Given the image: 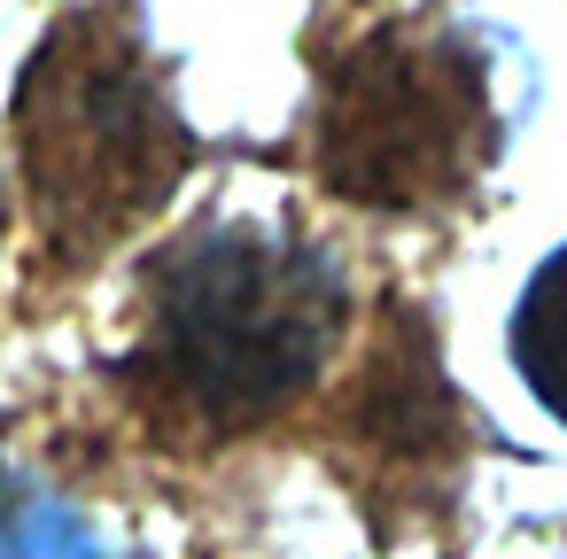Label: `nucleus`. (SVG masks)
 <instances>
[{
  "instance_id": "obj_4",
  "label": "nucleus",
  "mask_w": 567,
  "mask_h": 559,
  "mask_svg": "<svg viewBox=\"0 0 567 559\" xmlns=\"http://www.w3.org/2000/svg\"><path fill=\"white\" fill-rule=\"evenodd\" d=\"M513 365L536 389V404L567 427V249H551L513 311Z\"/></svg>"
},
{
  "instance_id": "obj_3",
  "label": "nucleus",
  "mask_w": 567,
  "mask_h": 559,
  "mask_svg": "<svg viewBox=\"0 0 567 559\" xmlns=\"http://www.w3.org/2000/svg\"><path fill=\"white\" fill-rule=\"evenodd\" d=\"M497 148L489 63L443 17L358 24L311 102V172L358 210H435L482 179Z\"/></svg>"
},
{
  "instance_id": "obj_2",
  "label": "nucleus",
  "mask_w": 567,
  "mask_h": 559,
  "mask_svg": "<svg viewBox=\"0 0 567 559\" xmlns=\"http://www.w3.org/2000/svg\"><path fill=\"white\" fill-rule=\"evenodd\" d=\"M187 156L195 148L133 24L110 9L63 17L17 86V164L48 249L86 265L148 226L172 203Z\"/></svg>"
},
{
  "instance_id": "obj_1",
  "label": "nucleus",
  "mask_w": 567,
  "mask_h": 559,
  "mask_svg": "<svg viewBox=\"0 0 567 559\" xmlns=\"http://www.w3.org/2000/svg\"><path fill=\"white\" fill-rule=\"evenodd\" d=\"M334 334L342 272L327 249L280 241L265 226H203L148 280L141 381L172 420L234 435L303 396Z\"/></svg>"
},
{
  "instance_id": "obj_5",
  "label": "nucleus",
  "mask_w": 567,
  "mask_h": 559,
  "mask_svg": "<svg viewBox=\"0 0 567 559\" xmlns=\"http://www.w3.org/2000/svg\"><path fill=\"white\" fill-rule=\"evenodd\" d=\"M0 218H9V195H0Z\"/></svg>"
}]
</instances>
